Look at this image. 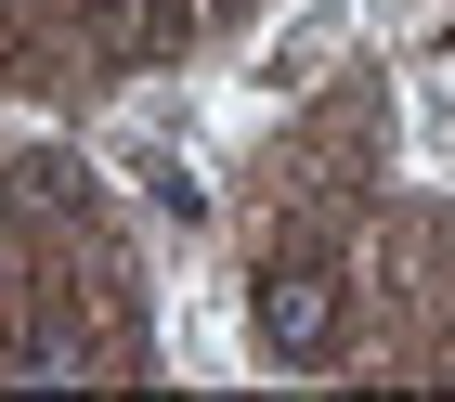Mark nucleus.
<instances>
[{
  "label": "nucleus",
  "instance_id": "obj_3",
  "mask_svg": "<svg viewBox=\"0 0 455 402\" xmlns=\"http://www.w3.org/2000/svg\"><path fill=\"white\" fill-rule=\"evenodd\" d=\"M364 39V0H286L274 27L247 39V66H235V91L247 104H313L325 78H339V52Z\"/></svg>",
  "mask_w": 455,
  "mask_h": 402
},
{
  "label": "nucleus",
  "instance_id": "obj_2",
  "mask_svg": "<svg viewBox=\"0 0 455 402\" xmlns=\"http://www.w3.org/2000/svg\"><path fill=\"white\" fill-rule=\"evenodd\" d=\"M105 182L143 208V221H156V234H182V247H196V234L221 221L209 169H196V143H182L170 117H117V130H105Z\"/></svg>",
  "mask_w": 455,
  "mask_h": 402
},
{
  "label": "nucleus",
  "instance_id": "obj_4",
  "mask_svg": "<svg viewBox=\"0 0 455 402\" xmlns=\"http://www.w3.org/2000/svg\"><path fill=\"white\" fill-rule=\"evenodd\" d=\"M403 169L455 195V66H417V91H403Z\"/></svg>",
  "mask_w": 455,
  "mask_h": 402
},
{
  "label": "nucleus",
  "instance_id": "obj_5",
  "mask_svg": "<svg viewBox=\"0 0 455 402\" xmlns=\"http://www.w3.org/2000/svg\"><path fill=\"white\" fill-rule=\"evenodd\" d=\"M221 13H247V0H221Z\"/></svg>",
  "mask_w": 455,
  "mask_h": 402
},
{
  "label": "nucleus",
  "instance_id": "obj_1",
  "mask_svg": "<svg viewBox=\"0 0 455 402\" xmlns=\"http://www.w3.org/2000/svg\"><path fill=\"white\" fill-rule=\"evenodd\" d=\"M235 311H247V364H274V376H325V364H339V337H351L339 260H260Z\"/></svg>",
  "mask_w": 455,
  "mask_h": 402
}]
</instances>
